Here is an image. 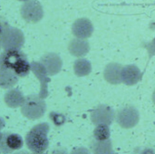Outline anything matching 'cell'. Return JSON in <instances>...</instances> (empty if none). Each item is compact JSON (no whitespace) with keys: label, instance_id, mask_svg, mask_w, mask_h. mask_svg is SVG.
<instances>
[{"label":"cell","instance_id":"cell-9","mask_svg":"<svg viewBox=\"0 0 155 154\" xmlns=\"http://www.w3.org/2000/svg\"><path fill=\"white\" fill-rule=\"evenodd\" d=\"M42 154H44V153H42Z\"/></svg>","mask_w":155,"mask_h":154},{"label":"cell","instance_id":"cell-6","mask_svg":"<svg viewBox=\"0 0 155 154\" xmlns=\"http://www.w3.org/2000/svg\"><path fill=\"white\" fill-rule=\"evenodd\" d=\"M53 154H67L64 151H62V150H56L54 152H53Z\"/></svg>","mask_w":155,"mask_h":154},{"label":"cell","instance_id":"cell-2","mask_svg":"<svg viewBox=\"0 0 155 154\" xmlns=\"http://www.w3.org/2000/svg\"><path fill=\"white\" fill-rule=\"evenodd\" d=\"M26 59L27 56L23 51L19 49H7L0 56V71L6 70L13 73Z\"/></svg>","mask_w":155,"mask_h":154},{"label":"cell","instance_id":"cell-3","mask_svg":"<svg viewBox=\"0 0 155 154\" xmlns=\"http://www.w3.org/2000/svg\"><path fill=\"white\" fill-rule=\"evenodd\" d=\"M24 146V140L21 135L11 133L4 132L0 133V152L9 154L22 149Z\"/></svg>","mask_w":155,"mask_h":154},{"label":"cell","instance_id":"cell-4","mask_svg":"<svg viewBox=\"0 0 155 154\" xmlns=\"http://www.w3.org/2000/svg\"><path fill=\"white\" fill-rule=\"evenodd\" d=\"M109 135H110V132L107 125H104V124L99 125L94 130V136L99 141H104L108 139Z\"/></svg>","mask_w":155,"mask_h":154},{"label":"cell","instance_id":"cell-5","mask_svg":"<svg viewBox=\"0 0 155 154\" xmlns=\"http://www.w3.org/2000/svg\"><path fill=\"white\" fill-rule=\"evenodd\" d=\"M8 27H9V25H8L7 22L4 19L0 18V40L4 36V34L6 32V30L8 29Z\"/></svg>","mask_w":155,"mask_h":154},{"label":"cell","instance_id":"cell-1","mask_svg":"<svg viewBox=\"0 0 155 154\" xmlns=\"http://www.w3.org/2000/svg\"><path fill=\"white\" fill-rule=\"evenodd\" d=\"M49 126L47 123H41L34 126L25 136V143L27 148L35 154H42L48 148V133Z\"/></svg>","mask_w":155,"mask_h":154},{"label":"cell","instance_id":"cell-8","mask_svg":"<svg viewBox=\"0 0 155 154\" xmlns=\"http://www.w3.org/2000/svg\"><path fill=\"white\" fill-rule=\"evenodd\" d=\"M18 1H22V2H25V1H27V0H18Z\"/></svg>","mask_w":155,"mask_h":154},{"label":"cell","instance_id":"cell-7","mask_svg":"<svg viewBox=\"0 0 155 154\" xmlns=\"http://www.w3.org/2000/svg\"><path fill=\"white\" fill-rule=\"evenodd\" d=\"M0 119H1V118H0ZM2 128H3V126L1 125V126H0V133H1V129H2Z\"/></svg>","mask_w":155,"mask_h":154}]
</instances>
